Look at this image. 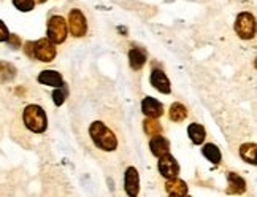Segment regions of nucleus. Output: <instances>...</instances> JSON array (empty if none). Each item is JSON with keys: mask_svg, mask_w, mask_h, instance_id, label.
I'll list each match as a JSON object with an SVG mask.
<instances>
[{"mask_svg": "<svg viewBox=\"0 0 257 197\" xmlns=\"http://www.w3.org/2000/svg\"><path fill=\"white\" fill-rule=\"evenodd\" d=\"M53 101H54V104L59 107V105H62L64 104V101H65V91H61V87L59 89H56L54 92H53Z\"/></svg>", "mask_w": 257, "mask_h": 197, "instance_id": "obj_23", "label": "nucleus"}, {"mask_svg": "<svg viewBox=\"0 0 257 197\" xmlns=\"http://www.w3.org/2000/svg\"><path fill=\"white\" fill-rule=\"evenodd\" d=\"M68 27H70V32L73 37H83L86 34V31H87L86 18L80 10L75 8L68 13Z\"/></svg>", "mask_w": 257, "mask_h": 197, "instance_id": "obj_6", "label": "nucleus"}, {"mask_svg": "<svg viewBox=\"0 0 257 197\" xmlns=\"http://www.w3.org/2000/svg\"><path fill=\"white\" fill-rule=\"evenodd\" d=\"M38 81H40L42 84L53 86V87H62L64 86L61 73H57L54 70H45V72H42L40 75H38Z\"/></svg>", "mask_w": 257, "mask_h": 197, "instance_id": "obj_12", "label": "nucleus"}, {"mask_svg": "<svg viewBox=\"0 0 257 197\" xmlns=\"http://www.w3.org/2000/svg\"><path fill=\"white\" fill-rule=\"evenodd\" d=\"M26 53H27V56L34 57V43L32 42H27L26 43Z\"/></svg>", "mask_w": 257, "mask_h": 197, "instance_id": "obj_26", "label": "nucleus"}, {"mask_svg": "<svg viewBox=\"0 0 257 197\" xmlns=\"http://www.w3.org/2000/svg\"><path fill=\"white\" fill-rule=\"evenodd\" d=\"M203 156L206 157L208 161H211L213 164H219L221 162V151L219 148H217L216 145H205L203 146Z\"/></svg>", "mask_w": 257, "mask_h": 197, "instance_id": "obj_16", "label": "nucleus"}, {"mask_svg": "<svg viewBox=\"0 0 257 197\" xmlns=\"http://www.w3.org/2000/svg\"><path fill=\"white\" fill-rule=\"evenodd\" d=\"M24 123L27 126L29 131H32L35 134H42L46 131L48 120L46 113L42 107L38 105H29L24 110Z\"/></svg>", "mask_w": 257, "mask_h": 197, "instance_id": "obj_2", "label": "nucleus"}, {"mask_svg": "<svg viewBox=\"0 0 257 197\" xmlns=\"http://www.w3.org/2000/svg\"><path fill=\"white\" fill-rule=\"evenodd\" d=\"M13 4L18 10H21V12H31L34 10V0H13Z\"/></svg>", "mask_w": 257, "mask_h": 197, "instance_id": "obj_22", "label": "nucleus"}, {"mask_svg": "<svg viewBox=\"0 0 257 197\" xmlns=\"http://www.w3.org/2000/svg\"><path fill=\"white\" fill-rule=\"evenodd\" d=\"M48 38L53 43H62L67 38V24L62 16H53L48 23Z\"/></svg>", "mask_w": 257, "mask_h": 197, "instance_id": "obj_4", "label": "nucleus"}, {"mask_svg": "<svg viewBox=\"0 0 257 197\" xmlns=\"http://www.w3.org/2000/svg\"><path fill=\"white\" fill-rule=\"evenodd\" d=\"M34 2H37V4H45L46 0H34Z\"/></svg>", "mask_w": 257, "mask_h": 197, "instance_id": "obj_27", "label": "nucleus"}, {"mask_svg": "<svg viewBox=\"0 0 257 197\" xmlns=\"http://www.w3.org/2000/svg\"><path fill=\"white\" fill-rule=\"evenodd\" d=\"M187 134H189L191 140L195 143V145H200L203 143L205 137H206V132H205V127L200 126V124H191L189 127H187Z\"/></svg>", "mask_w": 257, "mask_h": 197, "instance_id": "obj_15", "label": "nucleus"}, {"mask_svg": "<svg viewBox=\"0 0 257 197\" xmlns=\"http://www.w3.org/2000/svg\"><path fill=\"white\" fill-rule=\"evenodd\" d=\"M151 84L156 87L157 91L164 92V94H170V91H172L169 78H167V75L162 70H153V73H151Z\"/></svg>", "mask_w": 257, "mask_h": 197, "instance_id": "obj_10", "label": "nucleus"}, {"mask_svg": "<svg viewBox=\"0 0 257 197\" xmlns=\"http://www.w3.org/2000/svg\"><path fill=\"white\" fill-rule=\"evenodd\" d=\"M165 189L167 192H169L170 195H176V197H183L187 194V184L180 180V178H169V181H167L165 184Z\"/></svg>", "mask_w": 257, "mask_h": 197, "instance_id": "obj_13", "label": "nucleus"}, {"mask_svg": "<svg viewBox=\"0 0 257 197\" xmlns=\"http://www.w3.org/2000/svg\"><path fill=\"white\" fill-rule=\"evenodd\" d=\"M186 116H187V110H186V107L183 104L176 102V104H173L170 107V118H172L173 121L181 123V121L186 120Z\"/></svg>", "mask_w": 257, "mask_h": 197, "instance_id": "obj_19", "label": "nucleus"}, {"mask_svg": "<svg viewBox=\"0 0 257 197\" xmlns=\"http://www.w3.org/2000/svg\"><path fill=\"white\" fill-rule=\"evenodd\" d=\"M89 135H91L95 146H98L103 151H114L117 148V139L114 132L106 124L95 121L89 127Z\"/></svg>", "mask_w": 257, "mask_h": 197, "instance_id": "obj_1", "label": "nucleus"}, {"mask_svg": "<svg viewBox=\"0 0 257 197\" xmlns=\"http://www.w3.org/2000/svg\"><path fill=\"white\" fill-rule=\"evenodd\" d=\"M8 35H10V32H8L7 26L4 24V21H0V42H7Z\"/></svg>", "mask_w": 257, "mask_h": 197, "instance_id": "obj_24", "label": "nucleus"}, {"mask_svg": "<svg viewBox=\"0 0 257 197\" xmlns=\"http://www.w3.org/2000/svg\"><path fill=\"white\" fill-rule=\"evenodd\" d=\"M159 172L162 173V176L165 178H175L180 172V165H178L176 159L173 156H170L169 153L161 156V161H159Z\"/></svg>", "mask_w": 257, "mask_h": 197, "instance_id": "obj_7", "label": "nucleus"}, {"mask_svg": "<svg viewBox=\"0 0 257 197\" xmlns=\"http://www.w3.org/2000/svg\"><path fill=\"white\" fill-rule=\"evenodd\" d=\"M229 184L232 186V191L233 192H236V194H241V192H244V189H246V181L241 178L240 175H236V173H229Z\"/></svg>", "mask_w": 257, "mask_h": 197, "instance_id": "obj_17", "label": "nucleus"}, {"mask_svg": "<svg viewBox=\"0 0 257 197\" xmlns=\"http://www.w3.org/2000/svg\"><path fill=\"white\" fill-rule=\"evenodd\" d=\"M15 76H16V68L12 64L0 61V81H12Z\"/></svg>", "mask_w": 257, "mask_h": 197, "instance_id": "obj_20", "label": "nucleus"}, {"mask_svg": "<svg viewBox=\"0 0 257 197\" xmlns=\"http://www.w3.org/2000/svg\"><path fill=\"white\" fill-rule=\"evenodd\" d=\"M235 31L243 40H249L255 35V19L251 13H240L236 16Z\"/></svg>", "mask_w": 257, "mask_h": 197, "instance_id": "obj_3", "label": "nucleus"}, {"mask_svg": "<svg viewBox=\"0 0 257 197\" xmlns=\"http://www.w3.org/2000/svg\"><path fill=\"white\" fill-rule=\"evenodd\" d=\"M128 62H131V67L134 68V70H140L146 62L145 49H140V48L131 49V53H128Z\"/></svg>", "mask_w": 257, "mask_h": 197, "instance_id": "obj_14", "label": "nucleus"}, {"mask_svg": "<svg viewBox=\"0 0 257 197\" xmlns=\"http://www.w3.org/2000/svg\"><path fill=\"white\" fill-rule=\"evenodd\" d=\"M145 132L148 135H157L162 132V126L159 121H156V118H150L145 121Z\"/></svg>", "mask_w": 257, "mask_h": 197, "instance_id": "obj_21", "label": "nucleus"}, {"mask_svg": "<svg viewBox=\"0 0 257 197\" xmlns=\"http://www.w3.org/2000/svg\"><path fill=\"white\" fill-rule=\"evenodd\" d=\"M8 43L12 45L13 48L21 46V40H19V37H16V35H8Z\"/></svg>", "mask_w": 257, "mask_h": 197, "instance_id": "obj_25", "label": "nucleus"}, {"mask_svg": "<svg viewBox=\"0 0 257 197\" xmlns=\"http://www.w3.org/2000/svg\"><path fill=\"white\" fill-rule=\"evenodd\" d=\"M34 57L42 62H51L56 57V46L49 38H42L34 43Z\"/></svg>", "mask_w": 257, "mask_h": 197, "instance_id": "obj_5", "label": "nucleus"}, {"mask_svg": "<svg viewBox=\"0 0 257 197\" xmlns=\"http://www.w3.org/2000/svg\"><path fill=\"white\" fill-rule=\"evenodd\" d=\"M150 148H151V151H153L154 156L161 157V156H164V154H167L170 151V143H169V140L165 139V137H162L161 134H157V135H154V139L150 142Z\"/></svg>", "mask_w": 257, "mask_h": 197, "instance_id": "obj_11", "label": "nucleus"}, {"mask_svg": "<svg viewBox=\"0 0 257 197\" xmlns=\"http://www.w3.org/2000/svg\"><path fill=\"white\" fill-rule=\"evenodd\" d=\"M138 186H140V178H138V172L135 167H128L125 170V175H124V188H125V192L131 195V197H135L138 194Z\"/></svg>", "mask_w": 257, "mask_h": 197, "instance_id": "obj_8", "label": "nucleus"}, {"mask_svg": "<svg viewBox=\"0 0 257 197\" xmlns=\"http://www.w3.org/2000/svg\"><path fill=\"white\" fill-rule=\"evenodd\" d=\"M142 110L148 118H159L164 115V107L159 101L153 97H146L142 102Z\"/></svg>", "mask_w": 257, "mask_h": 197, "instance_id": "obj_9", "label": "nucleus"}, {"mask_svg": "<svg viewBox=\"0 0 257 197\" xmlns=\"http://www.w3.org/2000/svg\"><path fill=\"white\" fill-rule=\"evenodd\" d=\"M255 145L254 143H244L240 148V156L243 157V161L255 164Z\"/></svg>", "mask_w": 257, "mask_h": 197, "instance_id": "obj_18", "label": "nucleus"}]
</instances>
